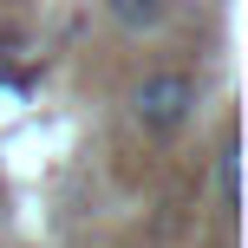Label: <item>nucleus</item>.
Wrapping results in <instances>:
<instances>
[{
	"label": "nucleus",
	"instance_id": "obj_3",
	"mask_svg": "<svg viewBox=\"0 0 248 248\" xmlns=\"http://www.w3.org/2000/svg\"><path fill=\"white\" fill-rule=\"evenodd\" d=\"M105 7H111V20L124 33H157L170 20V0H105Z\"/></svg>",
	"mask_w": 248,
	"mask_h": 248
},
{
	"label": "nucleus",
	"instance_id": "obj_1",
	"mask_svg": "<svg viewBox=\"0 0 248 248\" xmlns=\"http://www.w3.org/2000/svg\"><path fill=\"white\" fill-rule=\"evenodd\" d=\"M196 98H202V85L189 72H144L131 85V118L150 137H170V131H183L196 118Z\"/></svg>",
	"mask_w": 248,
	"mask_h": 248
},
{
	"label": "nucleus",
	"instance_id": "obj_2",
	"mask_svg": "<svg viewBox=\"0 0 248 248\" xmlns=\"http://www.w3.org/2000/svg\"><path fill=\"white\" fill-rule=\"evenodd\" d=\"M216 209L235 222V209H242V150H235V131L222 137V150H216Z\"/></svg>",
	"mask_w": 248,
	"mask_h": 248
}]
</instances>
